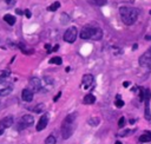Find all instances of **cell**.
<instances>
[{
	"instance_id": "6da1fadb",
	"label": "cell",
	"mask_w": 151,
	"mask_h": 144,
	"mask_svg": "<svg viewBox=\"0 0 151 144\" xmlns=\"http://www.w3.org/2000/svg\"><path fill=\"white\" fill-rule=\"evenodd\" d=\"M76 118H77V115L71 113L66 116V118L64 119L61 124V136L64 139H67L73 135L74 129H76Z\"/></svg>"
},
{
	"instance_id": "7a4b0ae2",
	"label": "cell",
	"mask_w": 151,
	"mask_h": 144,
	"mask_svg": "<svg viewBox=\"0 0 151 144\" xmlns=\"http://www.w3.org/2000/svg\"><path fill=\"white\" fill-rule=\"evenodd\" d=\"M138 10L135 7H120L119 9V14L125 25H133L137 21L138 18Z\"/></svg>"
},
{
	"instance_id": "3957f363",
	"label": "cell",
	"mask_w": 151,
	"mask_h": 144,
	"mask_svg": "<svg viewBox=\"0 0 151 144\" xmlns=\"http://www.w3.org/2000/svg\"><path fill=\"white\" fill-rule=\"evenodd\" d=\"M80 38L82 39H93V40H100L103 37V31L99 27L93 26H86L83 27L80 31Z\"/></svg>"
},
{
	"instance_id": "277c9868",
	"label": "cell",
	"mask_w": 151,
	"mask_h": 144,
	"mask_svg": "<svg viewBox=\"0 0 151 144\" xmlns=\"http://www.w3.org/2000/svg\"><path fill=\"white\" fill-rule=\"evenodd\" d=\"M77 36H78V30H77V27H74V26H71V27H68L66 31H65V33H64V40L66 41V43H74L76 41V39H77Z\"/></svg>"
},
{
	"instance_id": "5b68a950",
	"label": "cell",
	"mask_w": 151,
	"mask_h": 144,
	"mask_svg": "<svg viewBox=\"0 0 151 144\" xmlns=\"http://www.w3.org/2000/svg\"><path fill=\"white\" fill-rule=\"evenodd\" d=\"M33 123H34L33 116H31V115H24V116L20 118V120H19L18 129H19V130H24V129L31 126Z\"/></svg>"
},
{
	"instance_id": "8992f818",
	"label": "cell",
	"mask_w": 151,
	"mask_h": 144,
	"mask_svg": "<svg viewBox=\"0 0 151 144\" xmlns=\"http://www.w3.org/2000/svg\"><path fill=\"white\" fill-rule=\"evenodd\" d=\"M139 65L140 66H144V67H150L151 66V47L144 54L140 56V58H139Z\"/></svg>"
},
{
	"instance_id": "52a82bcc",
	"label": "cell",
	"mask_w": 151,
	"mask_h": 144,
	"mask_svg": "<svg viewBox=\"0 0 151 144\" xmlns=\"http://www.w3.org/2000/svg\"><path fill=\"white\" fill-rule=\"evenodd\" d=\"M12 89H13V85L9 82H0V97H4V96H7L12 92Z\"/></svg>"
},
{
	"instance_id": "ba28073f",
	"label": "cell",
	"mask_w": 151,
	"mask_h": 144,
	"mask_svg": "<svg viewBox=\"0 0 151 144\" xmlns=\"http://www.w3.org/2000/svg\"><path fill=\"white\" fill-rule=\"evenodd\" d=\"M28 84H30V90H31L32 92H38V91L43 90V83H41V81H40L39 78H37V77L31 78Z\"/></svg>"
},
{
	"instance_id": "9c48e42d",
	"label": "cell",
	"mask_w": 151,
	"mask_h": 144,
	"mask_svg": "<svg viewBox=\"0 0 151 144\" xmlns=\"http://www.w3.org/2000/svg\"><path fill=\"white\" fill-rule=\"evenodd\" d=\"M144 95H145V97H144V101H145V119L150 120L151 119V112H150V97H151V93L146 89L144 91Z\"/></svg>"
},
{
	"instance_id": "30bf717a",
	"label": "cell",
	"mask_w": 151,
	"mask_h": 144,
	"mask_svg": "<svg viewBox=\"0 0 151 144\" xmlns=\"http://www.w3.org/2000/svg\"><path fill=\"white\" fill-rule=\"evenodd\" d=\"M47 123H48V116H47V115H43V117L39 119L38 124H37V131L44 130V129L46 128Z\"/></svg>"
},
{
	"instance_id": "8fae6325",
	"label": "cell",
	"mask_w": 151,
	"mask_h": 144,
	"mask_svg": "<svg viewBox=\"0 0 151 144\" xmlns=\"http://www.w3.org/2000/svg\"><path fill=\"white\" fill-rule=\"evenodd\" d=\"M13 122H14L13 117H12V116H7V117H5L4 119H1V122H0V126H1L3 129H7V128L12 126Z\"/></svg>"
},
{
	"instance_id": "7c38bea8",
	"label": "cell",
	"mask_w": 151,
	"mask_h": 144,
	"mask_svg": "<svg viewBox=\"0 0 151 144\" xmlns=\"http://www.w3.org/2000/svg\"><path fill=\"white\" fill-rule=\"evenodd\" d=\"M82 82H83V86H84L85 89H88V88H90V86L92 85V83H93V76H92V75H84Z\"/></svg>"
},
{
	"instance_id": "4fadbf2b",
	"label": "cell",
	"mask_w": 151,
	"mask_h": 144,
	"mask_svg": "<svg viewBox=\"0 0 151 144\" xmlns=\"http://www.w3.org/2000/svg\"><path fill=\"white\" fill-rule=\"evenodd\" d=\"M21 98L24 102H31L33 99V92L30 89H24L21 92Z\"/></svg>"
},
{
	"instance_id": "5bb4252c",
	"label": "cell",
	"mask_w": 151,
	"mask_h": 144,
	"mask_svg": "<svg viewBox=\"0 0 151 144\" xmlns=\"http://www.w3.org/2000/svg\"><path fill=\"white\" fill-rule=\"evenodd\" d=\"M95 102H96V97H95L93 95H91V93L86 95V96L84 97V101H83V103H84V104H86V105L95 104Z\"/></svg>"
},
{
	"instance_id": "9a60e30c",
	"label": "cell",
	"mask_w": 151,
	"mask_h": 144,
	"mask_svg": "<svg viewBox=\"0 0 151 144\" xmlns=\"http://www.w3.org/2000/svg\"><path fill=\"white\" fill-rule=\"evenodd\" d=\"M139 140H140L142 143H146V142H150V140H151V132L146 131L144 135H142V136L139 137Z\"/></svg>"
},
{
	"instance_id": "2e32d148",
	"label": "cell",
	"mask_w": 151,
	"mask_h": 144,
	"mask_svg": "<svg viewBox=\"0 0 151 144\" xmlns=\"http://www.w3.org/2000/svg\"><path fill=\"white\" fill-rule=\"evenodd\" d=\"M4 20H5L9 25H14V24H16V18H14V16H12V14H6V16L4 17Z\"/></svg>"
},
{
	"instance_id": "e0dca14e",
	"label": "cell",
	"mask_w": 151,
	"mask_h": 144,
	"mask_svg": "<svg viewBox=\"0 0 151 144\" xmlns=\"http://www.w3.org/2000/svg\"><path fill=\"white\" fill-rule=\"evenodd\" d=\"M90 4L95 5V6H104L106 3H108V0H89Z\"/></svg>"
},
{
	"instance_id": "ac0fdd59",
	"label": "cell",
	"mask_w": 151,
	"mask_h": 144,
	"mask_svg": "<svg viewBox=\"0 0 151 144\" xmlns=\"http://www.w3.org/2000/svg\"><path fill=\"white\" fill-rule=\"evenodd\" d=\"M135 130L133 129H129V130H120L119 132H118V136H120V137H125V136H127V135H130V133H132Z\"/></svg>"
},
{
	"instance_id": "d6986e66",
	"label": "cell",
	"mask_w": 151,
	"mask_h": 144,
	"mask_svg": "<svg viewBox=\"0 0 151 144\" xmlns=\"http://www.w3.org/2000/svg\"><path fill=\"white\" fill-rule=\"evenodd\" d=\"M50 63L51 64H56V65H60L63 63V59L60 57H53V58L50 59Z\"/></svg>"
},
{
	"instance_id": "ffe728a7",
	"label": "cell",
	"mask_w": 151,
	"mask_h": 144,
	"mask_svg": "<svg viewBox=\"0 0 151 144\" xmlns=\"http://www.w3.org/2000/svg\"><path fill=\"white\" fill-rule=\"evenodd\" d=\"M56 142H57V139H56V137H54L53 135H50V136L45 139V144H56Z\"/></svg>"
},
{
	"instance_id": "44dd1931",
	"label": "cell",
	"mask_w": 151,
	"mask_h": 144,
	"mask_svg": "<svg viewBox=\"0 0 151 144\" xmlns=\"http://www.w3.org/2000/svg\"><path fill=\"white\" fill-rule=\"evenodd\" d=\"M59 7H60V3H59V1H56V3H53V4L48 7V11L53 12V11H57Z\"/></svg>"
},
{
	"instance_id": "7402d4cb",
	"label": "cell",
	"mask_w": 151,
	"mask_h": 144,
	"mask_svg": "<svg viewBox=\"0 0 151 144\" xmlns=\"http://www.w3.org/2000/svg\"><path fill=\"white\" fill-rule=\"evenodd\" d=\"M115 105H116V108H123L124 106V102L120 99V96H117V101L115 102Z\"/></svg>"
},
{
	"instance_id": "603a6c76",
	"label": "cell",
	"mask_w": 151,
	"mask_h": 144,
	"mask_svg": "<svg viewBox=\"0 0 151 144\" xmlns=\"http://www.w3.org/2000/svg\"><path fill=\"white\" fill-rule=\"evenodd\" d=\"M9 76H10V72L9 71H3L1 75H0V82H4Z\"/></svg>"
},
{
	"instance_id": "cb8c5ba5",
	"label": "cell",
	"mask_w": 151,
	"mask_h": 144,
	"mask_svg": "<svg viewBox=\"0 0 151 144\" xmlns=\"http://www.w3.org/2000/svg\"><path fill=\"white\" fill-rule=\"evenodd\" d=\"M43 109H44V105H43V104H39L38 106H36V108H34V110H33V111H34L36 113H40V112L43 111Z\"/></svg>"
},
{
	"instance_id": "d4e9b609",
	"label": "cell",
	"mask_w": 151,
	"mask_h": 144,
	"mask_svg": "<svg viewBox=\"0 0 151 144\" xmlns=\"http://www.w3.org/2000/svg\"><path fill=\"white\" fill-rule=\"evenodd\" d=\"M98 123H99L98 118H90L89 119V124L90 125H98Z\"/></svg>"
},
{
	"instance_id": "484cf974",
	"label": "cell",
	"mask_w": 151,
	"mask_h": 144,
	"mask_svg": "<svg viewBox=\"0 0 151 144\" xmlns=\"http://www.w3.org/2000/svg\"><path fill=\"white\" fill-rule=\"evenodd\" d=\"M124 124H125V118H124V117H120V118H119V122H118V126H119V128H123Z\"/></svg>"
},
{
	"instance_id": "4316f807",
	"label": "cell",
	"mask_w": 151,
	"mask_h": 144,
	"mask_svg": "<svg viewBox=\"0 0 151 144\" xmlns=\"http://www.w3.org/2000/svg\"><path fill=\"white\" fill-rule=\"evenodd\" d=\"M5 3H6L9 6H14V4L17 3V0H5Z\"/></svg>"
},
{
	"instance_id": "83f0119b",
	"label": "cell",
	"mask_w": 151,
	"mask_h": 144,
	"mask_svg": "<svg viewBox=\"0 0 151 144\" xmlns=\"http://www.w3.org/2000/svg\"><path fill=\"white\" fill-rule=\"evenodd\" d=\"M25 16H26V18H31V16H32L31 14V11L30 10H26L25 11Z\"/></svg>"
},
{
	"instance_id": "f1b7e54d",
	"label": "cell",
	"mask_w": 151,
	"mask_h": 144,
	"mask_svg": "<svg viewBox=\"0 0 151 144\" xmlns=\"http://www.w3.org/2000/svg\"><path fill=\"white\" fill-rule=\"evenodd\" d=\"M139 97H140V102H142V101H144L145 95H144V91H143V90H140V95H139Z\"/></svg>"
},
{
	"instance_id": "f546056e",
	"label": "cell",
	"mask_w": 151,
	"mask_h": 144,
	"mask_svg": "<svg viewBox=\"0 0 151 144\" xmlns=\"http://www.w3.org/2000/svg\"><path fill=\"white\" fill-rule=\"evenodd\" d=\"M60 96H61V92H59V93H58V95L54 97V99H53V101H54V102H57V101L59 99V97H60Z\"/></svg>"
},
{
	"instance_id": "4dcf8cb0",
	"label": "cell",
	"mask_w": 151,
	"mask_h": 144,
	"mask_svg": "<svg viewBox=\"0 0 151 144\" xmlns=\"http://www.w3.org/2000/svg\"><path fill=\"white\" fill-rule=\"evenodd\" d=\"M129 85H130V83H129V82H124V83H123V86H124V88H127Z\"/></svg>"
},
{
	"instance_id": "1f68e13d",
	"label": "cell",
	"mask_w": 151,
	"mask_h": 144,
	"mask_svg": "<svg viewBox=\"0 0 151 144\" xmlns=\"http://www.w3.org/2000/svg\"><path fill=\"white\" fill-rule=\"evenodd\" d=\"M45 48H46V50H50V48H51V45H50V44H46V45H45Z\"/></svg>"
},
{
	"instance_id": "d6a6232c",
	"label": "cell",
	"mask_w": 151,
	"mask_h": 144,
	"mask_svg": "<svg viewBox=\"0 0 151 144\" xmlns=\"http://www.w3.org/2000/svg\"><path fill=\"white\" fill-rule=\"evenodd\" d=\"M17 13H18V14H23V11H21V10H17Z\"/></svg>"
},
{
	"instance_id": "836d02e7",
	"label": "cell",
	"mask_w": 151,
	"mask_h": 144,
	"mask_svg": "<svg viewBox=\"0 0 151 144\" xmlns=\"http://www.w3.org/2000/svg\"><path fill=\"white\" fill-rule=\"evenodd\" d=\"M145 39H146V40H151V36H146Z\"/></svg>"
},
{
	"instance_id": "e575fe53",
	"label": "cell",
	"mask_w": 151,
	"mask_h": 144,
	"mask_svg": "<svg viewBox=\"0 0 151 144\" xmlns=\"http://www.w3.org/2000/svg\"><path fill=\"white\" fill-rule=\"evenodd\" d=\"M135 122H136V120H135V119H132V118H131V119H130V124H133V123H135Z\"/></svg>"
},
{
	"instance_id": "d590c367",
	"label": "cell",
	"mask_w": 151,
	"mask_h": 144,
	"mask_svg": "<svg viewBox=\"0 0 151 144\" xmlns=\"http://www.w3.org/2000/svg\"><path fill=\"white\" fill-rule=\"evenodd\" d=\"M58 48H59V46H58V45H57V46H54V48H53V51H57V50H58Z\"/></svg>"
},
{
	"instance_id": "8d00e7d4",
	"label": "cell",
	"mask_w": 151,
	"mask_h": 144,
	"mask_svg": "<svg viewBox=\"0 0 151 144\" xmlns=\"http://www.w3.org/2000/svg\"><path fill=\"white\" fill-rule=\"evenodd\" d=\"M3 131H4V129H3L1 126H0V135H1V133H3Z\"/></svg>"
},
{
	"instance_id": "74e56055",
	"label": "cell",
	"mask_w": 151,
	"mask_h": 144,
	"mask_svg": "<svg viewBox=\"0 0 151 144\" xmlns=\"http://www.w3.org/2000/svg\"><path fill=\"white\" fill-rule=\"evenodd\" d=\"M116 144H122V142H119V140H117V142H116Z\"/></svg>"
}]
</instances>
